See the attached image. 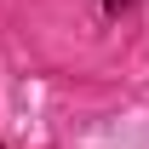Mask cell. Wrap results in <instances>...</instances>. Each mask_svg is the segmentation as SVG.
Returning <instances> with one entry per match:
<instances>
[{"mask_svg":"<svg viewBox=\"0 0 149 149\" xmlns=\"http://www.w3.org/2000/svg\"><path fill=\"white\" fill-rule=\"evenodd\" d=\"M103 6H109V12H126V6H132V0H103Z\"/></svg>","mask_w":149,"mask_h":149,"instance_id":"cell-1","label":"cell"}]
</instances>
